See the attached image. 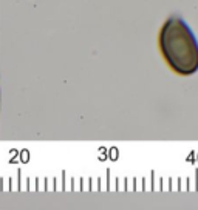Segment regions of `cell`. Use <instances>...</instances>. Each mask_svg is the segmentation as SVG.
<instances>
[{
  "label": "cell",
  "instance_id": "obj_1",
  "mask_svg": "<svg viewBox=\"0 0 198 210\" xmlns=\"http://www.w3.org/2000/svg\"><path fill=\"white\" fill-rule=\"evenodd\" d=\"M159 49L175 73L191 76L198 71V42L189 25L178 16L164 22L159 31Z\"/></svg>",
  "mask_w": 198,
  "mask_h": 210
}]
</instances>
